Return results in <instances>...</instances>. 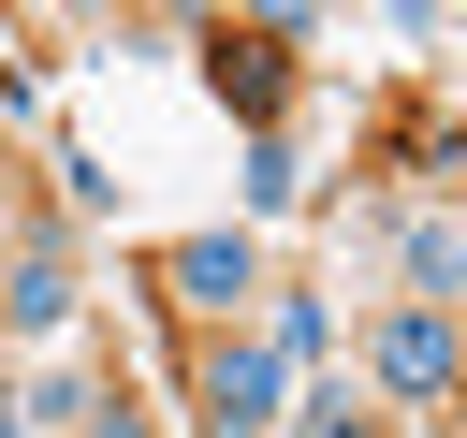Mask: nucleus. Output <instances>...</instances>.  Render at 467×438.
Masks as SVG:
<instances>
[{
    "label": "nucleus",
    "instance_id": "obj_2",
    "mask_svg": "<svg viewBox=\"0 0 467 438\" xmlns=\"http://www.w3.org/2000/svg\"><path fill=\"white\" fill-rule=\"evenodd\" d=\"M379 380L394 394H452V307H394L379 321Z\"/></svg>",
    "mask_w": 467,
    "mask_h": 438
},
{
    "label": "nucleus",
    "instance_id": "obj_6",
    "mask_svg": "<svg viewBox=\"0 0 467 438\" xmlns=\"http://www.w3.org/2000/svg\"><path fill=\"white\" fill-rule=\"evenodd\" d=\"M306 438H365V409L350 394H306Z\"/></svg>",
    "mask_w": 467,
    "mask_h": 438
},
{
    "label": "nucleus",
    "instance_id": "obj_1",
    "mask_svg": "<svg viewBox=\"0 0 467 438\" xmlns=\"http://www.w3.org/2000/svg\"><path fill=\"white\" fill-rule=\"evenodd\" d=\"M204 423H219V438H263V423H277V350H263V336H234V350L204 365Z\"/></svg>",
    "mask_w": 467,
    "mask_h": 438
},
{
    "label": "nucleus",
    "instance_id": "obj_7",
    "mask_svg": "<svg viewBox=\"0 0 467 438\" xmlns=\"http://www.w3.org/2000/svg\"><path fill=\"white\" fill-rule=\"evenodd\" d=\"M0 438H15V394H0Z\"/></svg>",
    "mask_w": 467,
    "mask_h": 438
},
{
    "label": "nucleus",
    "instance_id": "obj_5",
    "mask_svg": "<svg viewBox=\"0 0 467 438\" xmlns=\"http://www.w3.org/2000/svg\"><path fill=\"white\" fill-rule=\"evenodd\" d=\"M409 277H423V307H452V292H467V234L423 219V234H409Z\"/></svg>",
    "mask_w": 467,
    "mask_h": 438
},
{
    "label": "nucleus",
    "instance_id": "obj_3",
    "mask_svg": "<svg viewBox=\"0 0 467 438\" xmlns=\"http://www.w3.org/2000/svg\"><path fill=\"white\" fill-rule=\"evenodd\" d=\"M0 321H15V336H58V321H73V263H58V248H15V292H0Z\"/></svg>",
    "mask_w": 467,
    "mask_h": 438
},
{
    "label": "nucleus",
    "instance_id": "obj_4",
    "mask_svg": "<svg viewBox=\"0 0 467 438\" xmlns=\"http://www.w3.org/2000/svg\"><path fill=\"white\" fill-rule=\"evenodd\" d=\"M175 292H190V307H234V292H248V234H190V248H175Z\"/></svg>",
    "mask_w": 467,
    "mask_h": 438
}]
</instances>
